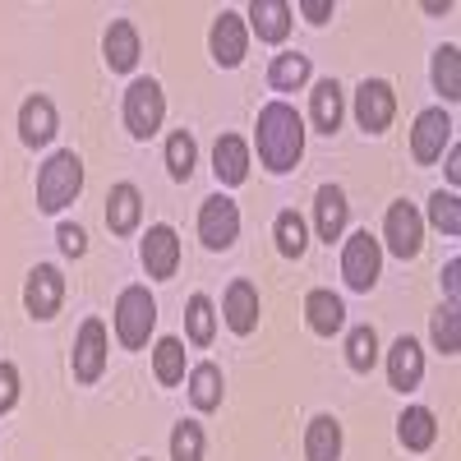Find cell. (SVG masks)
<instances>
[{
  "label": "cell",
  "mask_w": 461,
  "mask_h": 461,
  "mask_svg": "<svg viewBox=\"0 0 461 461\" xmlns=\"http://www.w3.org/2000/svg\"><path fill=\"white\" fill-rule=\"evenodd\" d=\"M388 378L397 393H411L420 388V378H425V351H420L415 337H397L393 351H388Z\"/></svg>",
  "instance_id": "obj_15"
},
{
  "label": "cell",
  "mask_w": 461,
  "mask_h": 461,
  "mask_svg": "<svg viewBox=\"0 0 461 461\" xmlns=\"http://www.w3.org/2000/svg\"><path fill=\"white\" fill-rule=\"evenodd\" d=\"M332 10H337L332 0H300V14L310 19V23H328V19H332Z\"/></svg>",
  "instance_id": "obj_39"
},
{
  "label": "cell",
  "mask_w": 461,
  "mask_h": 461,
  "mask_svg": "<svg viewBox=\"0 0 461 461\" xmlns=\"http://www.w3.org/2000/svg\"><path fill=\"white\" fill-rule=\"evenodd\" d=\"M79 189H84L79 152H56V158L42 167V176H37V208H42V212H60L65 203L79 199Z\"/></svg>",
  "instance_id": "obj_2"
},
{
  "label": "cell",
  "mask_w": 461,
  "mask_h": 461,
  "mask_svg": "<svg viewBox=\"0 0 461 461\" xmlns=\"http://www.w3.org/2000/svg\"><path fill=\"white\" fill-rule=\"evenodd\" d=\"M346 365L356 374H369L378 365V332L374 328H351V337H346Z\"/></svg>",
  "instance_id": "obj_31"
},
{
  "label": "cell",
  "mask_w": 461,
  "mask_h": 461,
  "mask_svg": "<svg viewBox=\"0 0 461 461\" xmlns=\"http://www.w3.org/2000/svg\"><path fill=\"white\" fill-rule=\"evenodd\" d=\"M221 314H226V328L236 337H249L258 328V286L236 277L226 286V300H221Z\"/></svg>",
  "instance_id": "obj_14"
},
{
  "label": "cell",
  "mask_w": 461,
  "mask_h": 461,
  "mask_svg": "<svg viewBox=\"0 0 461 461\" xmlns=\"http://www.w3.org/2000/svg\"><path fill=\"white\" fill-rule=\"evenodd\" d=\"M208 47H212V60H217L221 69H236V65L245 60V47H249V37H245V14L221 10L217 23H212Z\"/></svg>",
  "instance_id": "obj_12"
},
{
  "label": "cell",
  "mask_w": 461,
  "mask_h": 461,
  "mask_svg": "<svg viewBox=\"0 0 461 461\" xmlns=\"http://www.w3.org/2000/svg\"><path fill=\"white\" fill-rule=\"evenodd\" d=\"M273 240H277V254H286V258H300L304 254V245H310V230H304V221H300V212H277V221H273Z\"/></svg>",
  "instance_id": "obj_28"
},
{
  "label": "cell",
  "mask_w": 461,
  "mask_h": 461,
  "mask_svg": "<svg viewBox=\"0 0 461 461\" xmlns=\"http://www.w3.org/2000/svg\"><path fill=\"white\" fill-rule=\"evenodd\" d=\"M393 115H397V93L383 79H365L356 88V121L365 134H383L393 125Z\"/></svg>",
  "instance_id": "obj_9"
},
{
  "label": "cell",
  "mask_w": 461,
  "mask_h": 461,
  "mask_svg": "<svg viewBox=\"0 0 461 461\" xmlns=\"http://www.w3.org/2000/svg\"><path fill=\"white\" fill-rule=\"evenodd\" d=\"M102 56H106V65L115 74H130L139 65V28L130 19H115L106 28V37H102Z\"/></svg>",
  "instance_id": "obj_16"
},
{
  "label": "cell",
  "mask_w": 461,
  "mask_h": 461,
  "mask_svg": "<svg viewBox=\"0 0 461 461\" xmlns=\"http://www.w3.org/2000/svg\"><path fill=\"white\" fill-rule=\"evenodd\" d=\"M19 139L28 148H42V143L56 139V106L47 97H28L19 106Z\"/></svg>",
  "instance_id": "obj_17"
},
{
  "label": "cell",
  "mask_w": 461,
  "mask_h": 461,
  "mask_svg": "<svg viewBox=\"0 0 461 461\" xmlns=\"http://www.w3.org/2000/svg\"><path fill=\"white\" fill-rule=\"evenodd\" d=\"M434 88L447 102L461 97V56H456V47H438L434 51Z\"/></svg>",
  "instance_id": "obj_32"
},
{
  "label": "cell",
  "mask_w": 461,
  "mask_h": 461,
  "mask_svg": "<svg viewBox=\"0 0 461 461\" xmlns=\"http://www.w3.org/2000/svg\"><path fill=\"white\" fill-rule=\"evenodd\" d=\"M378 267H383L378 240L369 236V230H356V236L346 240V249H341V277H346V286H351V291H374Z\"/></svg>",
  "instance_id": "obj_5"
},
{
  "label": "cell",
  "mask_w": 461,
  "mask_h": 461,
  "mask_svg": "<svg viewBox=\"0 0 461 461\" xmlns=\"http://www.w3.org/2000/svg\"><path fill=\"white\" fill-rule=\"evenodd\" d=\"M304 456L310 461H337L341 456V425L332 415H314L304 429Z\"/></svg>",
  "instance_id": "obj_24"
},
{
  "label": "cell",
  "mask_w": 461,
  "mask_h": 461,
  "mask_svg": "<svg viewBox=\"0 0 461 461\" xmlns=\"http://www.w3.org/2000/svg\"><path fill=\"white\" fill-rule=\"evenodd\" d=\"M171 461H203V429L194 420H180L171 429Z\"/></svg>",
  "instance_id": "obj_35"
},
{
  "label": "cell",
  "mask_w": 461,
  "mask_h": 461,
  "mask_svg": "<svg viewBox=\"0 0 461 461\" xmlns=\"http://www.w3.org/2000/svg\"><path fill=\"white\" fill-rule=\"evenodd\" d=\"M346 217H351V203H346V194L337 185H319V194H314V226H319V236L332 245L341 230H346Z\"/></svg>",
  "instance_id": "obj_18"
},
{
  "label": "cell",
  "mask_w": 461,
  "mask_h": 461,
  "mask_svg": "<svg viewBox=\"0 0 461 461\" xmlns=\"http://www.w3.org/2000/svg\"><path fill=\"white\" fill-rule=\"evenodd\" d=\"M456 273H461V258H447V267H443V286H447V304H456Z\"/></svg>",
  "instance_id": "obj_40"
},
{
  "label": "cell",
  "mask_w": 461,
  "mask_h": 461,
  "mask_svg": "<svg viewBox=\"0 0 461 461\" xmlns=\"http://www.w3.org/2000/svg\"><path fill=\"white\" fill-rule=\"evenodd\" d=\"M429 332H434V346L443 356L461 351V310H456V304H443V310L434 314V323H429Z\"/></svg>",
  "instance_id": "obj_33"
},
{
  "label": "cell",
  "mask_w": 461,
  "mask_h": 461,
  "mask_svg": "<svg viewBox=\"0 0 461 461\" xmlns=\"http://www.w3.org/2000/svg\"><path fill=\"white\" fill-rule=\"evenodd\" d=\"M267 84H273L277 93H295L310 84V56H300V51H282L273 60V69H267Z\"/></svg>",
  "instance_id": "obj_27"
},
{
  "label": "cell",
  "mask_w": 461,
  "mask_h": 461,
  "mask_svg": "<svg viewBox=\"0 0 461 461\" xmlns=\"http://www.w3.org/2000/svg\"><path fill=\"white\" fill-rule=\"evenodd\" d=\"M212 171H217L221 185H245V176H249V148H245V139L221 134L217 148H212Z\"/></svg>",
  "instance_id": "obj_19"
},
{
  "label": "cell",
  "mask_w": 461,
  "mask_h": 461,
  "mask_svg": "<svg viewBox=\"0 0 461 461\" xmlns=\"http://www.w3.org/2000/svg\"><path fill=\"white\" fill-rule=\"evenodd\" d=\"M304 319H310V328L319 337H332L346 323V304L332 291H310V295H304Z\"/></svg>",
  "instance_id": "obj_23"
},
{
  "label": "cell",
  "mask_w": 461,
  "mask_h": 461,
  "mask_svg": "<svg viewBox=\"0 0 461 461\" xmlns=\"http://www.w3.org/2000/svg\"><path fill=\"white\" fill-rule=\"evenodd\" d=\"M14 402H19V369L10 360H0V415L14 411Z\"/></svg>",
  "instance_id": "obj_37"
},
{
  "label": "cell",
  "mask_w": 461,
  "mask_h": 461,
  "mask_svg": "<svg viewBox=\"0 0 461 461\" xmlns=\"http://www.w3.org/2000/svg\"><path fill=\"white\" fill-rule=\"evenodd\" d=\"M102 369H106V328H102V319H88L79 328V341H74V378L97 383Z\"/></svg>",
  "instance_id": "obj_13"
},
{
  "label": "cell",
  "mask_w": 461,
  "mask_h": 461,
  "mask_svg": "<svg viewBox=\"0 0 461 461\" xmlns=\"http://www.w3.org/2000/svg\"><path fill=\"white\" fill-rule=\"evenodd\" d=\"M185 328H189V341H194V346H208V341H212L217 314H212V300H208V295H189V304H185Z\"/></svg>",
  "instance_id": "obj_30"
},
{
  "label": "cell",
  "mask_w": 461,
  "mask_h": 461,
  "mask_svg": "<svg viewBox=\"0 0 461 461\" xmlns=\"http://www.w3.org/2000/svg\"><path fill=\"white\" fill-rule=\"evenodd\" d=\"M56 240H60V249H65L69 258H79V254H88V236H84L79 226H69V221H65V226L56 230Z\"/></svg>",
  "instance_id": "obj_38"
},
{
  "label": "cell",
  "mask_w": 461,
  "mask_h": 461,
  "mask_svg": "<svg viewBox=\"0 0 461 461\" xmlns=\"http://www.w3.org/2000/svg\"><path fill=\"white\" fill-rule=\"evenodd\" d=\"M236 236H240V208L230 203L226 194L203 199V208H199V240L208 249H230Z\"/></svg>",
  "instance_id": "obj_7"
},
{
  "label": "cell",
  "mask_w": 461,
  "mask_h": 461,
  "mask_svg": "<svg viewBox=\"0 0 461 461\" xmlns=\"http://www.w3.org/2000/svg\"><path fill=\"white\" fill-rule=\"evenodd\" d=\"M60 300H65V277H60V267L37 263L32 273H28V282H23V310H28L32 319H56Z\"/></svg>",
  "instance_id": "obj_8"
},
{
  "label": "cell",
  "mask_w": 461,
  "mask_h": 461,
  "mask_svg": "<svg viewBox=\"0 0 461 461\" xmlns=\"http://www.w3.org/2000/svg\"><path fill=\"white\" fill-rule=\"evenodd\" d=\"M249 28L258 32V42H286L291 5H286V0H254V5H249Z\"/></svg>",
  "instance_id": "obj_20"
},
{
  "label": "cell",
  "mask_w": 461,
  "mask_h": 461,
  "mask_svg": "<svg viewBox=\"0 0 461 461\" xmlns=\"http://www.w3.org/2000/svg\"><path fill=\"white\" fill-rule=\"evenodd\" d=\"M152 369H158L162 388H176V383L185 378V346H180L176 337H162L158 351H152Z\"/></svg>",
  "instance_id": "obj_29"
},
{
  "label": "cell",
  "mask_w": 461,
  "mask_h": 461,
  "mask_svg": "<svg viewBox=\"0 0 461 461\" xmlns=\"http://www.w3.org/2000/svg\"><path fill=\"white\" fill-rule=\"evenodd\" d=\"M443 148H452V115L443 106H429L415 115V130H411V158L420 167H429L443 158Z\"/></svg>",
  "instance_id": "obj_6"
},
{
  "label": "cell",
  "mask_w": 461,
  "mask_h": 461,
  "mask_svg": "<svg viewBox=\"0 0 461 461\" xmlns=\"http://www.w3.org/2000/svg\"><path fill=\"white\" fill-rule=\"evenodd\" d=\"M254 139H258V162L273 176H286L300 162V152H304V121L295 115L291 102H267L258 111Z\"/></svg>",
  "instance_id": "obj_1"
},
{
  "label": "cell",
  "mask_w": 461,
  "mask_h": 461,
  "mask_svg": "<svg viewBox=\"0 0 461 461\" xmlns=\"http://www.w3.org/2000/svg\"><path fill=\"white\" fill-rule=\"evenodd\" d=\"M429 221L438 230H447V236H461V199L452 194V189H447V194L438 189V194L429 199Z\"/></svg>",
  "instance_id": "obj_36"
},
{
  "label": "cell",
  "mask_w": 461,
  "mask_h": 461,
  "mask_svg": "<svg viewBox=\"0 0 461 461\" xmlns=\"http://www.w3.org/2000/svg\"><path fill=\"white\" fill-rule=\"evenodd\" d=\"M194 158H199L194 139H189L185 130L167 139V171H171V180H189V176H194Z\"/></svg>",
  "instance_id": "obj_34"
},
{
  "label": "cell",
  "mask_w": 461,
  "mask_h": 461,
  "mask_svg": "<svg viewBox=\"0 0 461 461\" xmlns=\"http://www.w3.org/2000/svg\"><path fill=\"white\" fill-rule=\"evenodd\" d=\"M162 115H167V97L158 79H134L125 93V125L134 139H152L162 130Z\"/></svg>",
  "instance_id": "obj_4"
},
{
  "label": "cell",
  "mask_w": 461,
  "mask_h": 461,
  "mask_svg": "<svg viewBox=\"0 0 461 461\" xmlns=\"http://www.w3.org/2000/svg\"><path fill=\"white\" fill-rule=\"evenodd\" d=\"M397 438H402V447H411V452L434 447V438H438V420H434V411H429V406H406L402 420H397Z\"/></svg>",
  "instance_id": "obj_22"
},
{
  "label": "cell",
  "mask_w": 461,
  "mask_h": 461,
  "mask_svg": "<svg viewBox=\"0 0 461 461\" xmlns=\"http://www.w3.org/2000/svg\"><path fill=\"white\" fill-rule=\"evenodd\" d=\"M447 180H452V185L461 180V148H456V143L447 148Z\"/></svg>",
  "instance_id": "obj_41"
},
{
  "label": "cell",
  "mask_w": 461,
  "mask_h": 461,
  "mask_svg": "<svg viewBox=\"0 0 461 461\" xmlns=\"http://www.w3.org/2000/svg\"><path fill=\"white\" fill-rule=\"evenodd\" d=\"M310 115H314L319 134H337L341 115H346V102H341V84H337V79H323V84L314 88V97H310Z\"/></svg>",
  "instance_id": "obj_25"
},
{
  "label": "cell",
  "mask_w": 461,
  "mask_h": 461,
  "mask_svg": "<svg viewBox=\"0 0 461 461\" xmlns=\"http://www.w3.org/2000/svg\"><path fill=\"white\" fill-rule=\"evenodd\" d=\"M152 328H158V300L148 295V286H125L115 300V337H121L125 351L148 346Z\"/></svg>",
  "instance_id": "obj_3"
},
{
  "label": "cell",
  "mask_w": 461,
  "mask_h": 461,
  "mask_svg": "<svg viewBox=\"0 0 461 461\" xmlns=\"http://www.w3.org/2000/svg\"><path fill=\"white\" fill-rule=\"evenodd\" d=\"M221 393H226V383H221V369L217 365H194L189 369V402H194L199 411H217L221 406Z\"/></svg>",
  "instance_id": "obj_26"
},
{
  "label": "cell",
  "mask_w": 461,
  "mask_h": 461,
  "mask_svg": "<svg viewBox=\"0 0 461 461\" xmlns=\"http://www.w3.org/2000/svg\"><path fill=\"white\" fill-rule=\"evenodd\" d=\"M139 217H143L139 189L134 185H115L106 194V226H111V236H130V230L139 226Z\"/></svg>",
  "instance_id": "obj_21"
},
{
  "label": "cell",
  "mask_w": 461,
  "mask_h": 461,
  "mask_svg": "<svg viewBox=\"0 0 461 461\" xmlns=\"http://www.w3.org/2000/svg\"><path fill=\"white\" fill-rule=\"evenodd\" d=\"M139 258L148 267V277H158V282H171L176 277V267H180V236L171 226H148V236L139 245Z\"/></svg>",
  "instance_id": "obj_10"
},
{
  "label": "cell",
  "mask_w": 461,
  "mask_h": 461,
  "mask_svg": "<svg viewBox=\"0 0 461 461\" xmlns=\"http://www.w3.org/2000/svg\"><path fill=\"white\" fill-rule=\"evenodd\" d=\"M383 240H388V249L397 258H415L420 245H425V221H420V212L402 199L388 208V221H383Z\"/></svg>",
  "instance_id": "obj_11"
}]
</instances>
